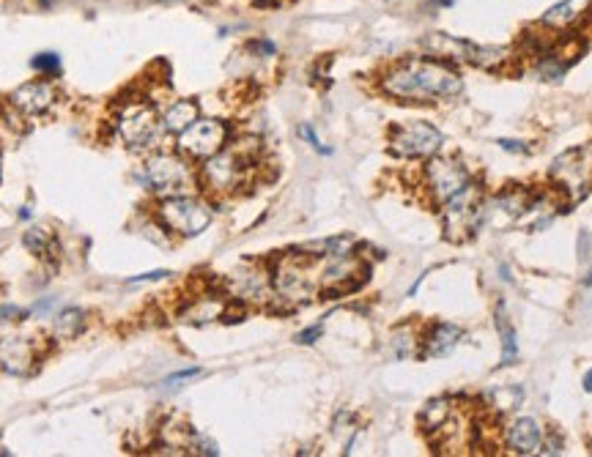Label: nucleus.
Wrapping results in <instances>:
<instances>
[{"label":"nucleus","mask_w":592,"mask_h":457,"mask_svg":"<svg viewBox=\"0 0 592 457\" xmlns=\"http://www.w3.org/2000/svg\"><path fill=\"white\" fill-rule=\"evenodd\" d=\"M116 132L127 148L146 151V148L157 146L165 129H162V118L151 104L127 102V107L116 115Z\"/></svg>","instance_id":"obj_8"},{"label":"nucleus","mask_w":592,"mask_h":457,"mask_svg":"<svg viewBox=\"0 0 592 457\" xmlns=\"http://www.w3.org/2000/svg\"><path fill=\"white\" fill-rule=\"evenodd\" d=\"M280 3H283V0H253V6H258V9H275Z\"/></svg>","instance_id":"obj_36"},{"label":"nucleus","mask_w":592,"mask_h":457,"mask_svg":"<svg viewBox=\"0 0 592 457\" xmlns=\"http://www.w3.org/2000/svg\"><path fill=\"white\" fill-rule=\"evenodd\" d=\"M505 444L516 455H538L543 444V427L532 416H518L505 427Z\"/></svg>","instance_id":"obj_16"},{"label":"nucleus","mask_w":592,"mask_h":457,"mask_svg":"<svg viewBox=\"0 0 592 457\" xmlns=\"http://www.w3.org/2000/svg\"><path fill=\"white\" fill-rule=\"evenodd\" d=\"M203 370L201 367H190V370H181V373L170 375V378H165L162 381V389H168V392H173V389H179V386H184V381H192V378H198Z\"/></svg>","instance_id":"obj_27"},{"label":"nucleus","mask_w":592,"mask_h":457,"mask_svg":"<svg viewBox=\"0 0 592 457\" xmlns=\"http://www.w3.org/2000/svg\"><path fill=\"white\" fill-rule=\"evenodd\" d=\"M464 340V329L455 326V323L436 321L431 323L428 329L420 337V348H417V356L420 359H439V356H447L450 351H455V345Z\"/></svg>","instance_id":"obj_13"},{"label":"nucleus","mask_w":592,"mask_h":457,"mask_svg":"<svg viewBox=\"0 0 592 457\" xmlns=\"http://www.w3.org/2000/svg\"><path fill=\"white\" fill-rule=\"evenodd\" d=\"M381 94L412 104L447 102L464 94V77L455 63L436 55H409L387 66L379 77Z\"/></svg>","instance_id":"obj_1"},{"label":"nucleus","mask_w":592,"mask_h":457,"mask_svg":"<svg viewBox=\"0 0 592 457\" xmlns=\"http://www.w3.org/2000/svg\"><path fill=\"white\" fill-rule=\"evenodd\" d=\"M25 312L17 310V307H0V321H22Z\"/></svg>","instance_id":"obj_35"},{"label":"nucleus","mask_w":592,"mask_h":457,"mask_svg":"<svg viewBox=\"0 0 592 457\" xmlns=\"http://www.w3.org/2000/svg\"><path fill=\"white\" fill-rule=\"evenodd\" d=\"M532 192L518 184H510L497 195L486 198V206H483V230L494 228L502 230L508 225H516L521 219L527 217L529 206H532Z\"/></svg>","instance_id":"obj_12"},{"label":"nucleus","mask_w":592,"mask_h":457,"mask_svg":"<svg viewBox=\"0 0 592 457\" xmlns=\"http://www.w3.org/2000/svg\"><path fill=\"white\" fill-rule=\"evenodd\" d=\"M423 47L428 55L444 58L450 63H464V66H475L483 72L502 74L513 69L518 61V52L513 47H499V44H477L469 39H458L453 33L434 31L423 39Z\"/></svg>","instance_id":"obj_2"},{"label":"nucleus","mask_w":592,"mask_h":457,"mask_svg":"<svg viewBox=\"0 0 592 457\" xmlns=\"http://www.w3.org/2000/svg\"><path fill=\"white\" fill-rule=\"evenodd\" d=\"M201 118V107L195 99H176L165 107L162 113V129L170 135H181L187 126H192Z\"/></svg>","instance_id":"obj_19"},{"label":"nucleus","mask_w":592,"mask_h":457,"mask_svg":"<svg viewBox=\"0 0 592 457\" xmlns=\"http://www.w3.org/2000/svg\"><path fill=\"white\" fill-rule=\"evenodd\" d=\"M417 348H420V337H414L412 326H401L398 332L392 334V354L398 356V359L412 356Z\"/></svg>","instance_id":"obj_24"},{"label":"nucleus","mask_w":592,"mask_h":457,"mask_svg":"<svg viewBox=\"0 0 592 457\" xmlns=\"http://www.w3.org/2000/svg\"><path fill=\"white\" fill-rule=\"evenodd\" d=\"M592 14V0H560V3H554L551 9L543 11V17H540V28H546V31L562 33V31H571L576 28L579 22L587 20Z\"/></svg>","instance_id":"obj_14"},{"label":"nucleus","mask_w":592,"mask_h":457,"mask_svg":"<svg viewBox=\"0 0 592 457\" xmlns=\"http://www.w3.org/2000/svg\"><path fill=\"white\" fill-rule=\"evenodd\" d=\"M25 247L36 252V255H44V252L53 247V236H50L44 228H36L25 236Z\"/></svg>","instance_id":"obj_26"},{"label":"nucleus","mask_w":592,"mask_h":457,"mask_svg":"<svg viewBox=\"0 0 592 457\" xmlns=\"http://www.w3.org/2000/svg\"><path fill=\"white\" fill-rule=\"evenodd\" d=\"M192 181H195V173H192V165L187 162V156L157 151V154H151L143 162V184L151 192L165 195V198L187 192Z\"/></svg>","instance_id":"obj_7"},{"label":"nucleus","mask_w":592,"mask_h":457,"mask_svg":"<svg viewBox=\"0 0 592 457\" xmlns=\"http://www.w3.org/2000/svg\"><path fill=\"white\" fill-rule=\"evenodd\" d=\"M31 66L39 74H44V77H58V74H61V55H55V52H39L31 61Z\"/></svg>","instance_id":"obj_25"},{"label":"nucleus","mask_w":592,"mask_h":457,"mask_svg":"<svg viewBox=\"0 0 592 457\" xmlns=\"http://www.w3.org/2000/svg\"><path fill=\"white\" fill-rule=\"evenodd\" d=\"M55 102V88L47 80H33V83L20 85L11 94V104L25 115H42L44 110H50Z\"/></svg>","instance_id":"obj_17"},{"label":"nucleus","mask_w":592,"mask_h":457,"mask_svg":"<svg viewBox=\"0 0 592 457\" xmlns=\"http://www.w3.org/2000/svg\"><path fill=\"white\" fill-rule=\"evenodd\" d=\"M157 219L168 233L190 239V236H198L212 225L214 208L209 200L190 195V192H181V195H168V198L159 200Z\"/></svg>","instance_id":"obj_4"},{"label":"nucleus","mask_w":592,"mask_h":457,"mask_svg":"<svg viewBox=\"0 0 592 457\" xmlns=\"http://www.w3.org/2000/svg\"><path fill=\"white\" fill-rule=\"evenodd\" d=\"M521 400H524V389L521 386H494L486 395V408H491L494 414H510V411H516L521 406Z\"/></svg>","instance_id":"obj_22"},{"label":"nucleus","mask_w":592,"mask_h":457,"mask_svg":"<svg viewBox=\"0 0 592 457\" xmlns=\"http://www.w3.org/2000/svg\"><path fill=\"white\" fill-rule=\"evenodd\" d=\"M299 137H305L307 146L313 148V151H318V154H321V156L332 154V148H327V146H324V143H321V140H318L316 129H313V126H310V124L299 126Z\"/></svg>","instance_id":"obj_28"},{"label":"nucleus","mask_w":592,"mask_h":457,"mask_svg":"<svg viewBox=\"0 0 592 457\" xmlns=\"http://www.w3.org/2000/svg\"><path fill=\"white\" fill-rule=\"evenodd\" d=\"M450 416H453V403L447 397H436V400H428L420 411V425H423L425 433H436V430L447 427Z\"/></svg>","instance_id":"obj_21"},{"label":"nucleus","mask_w":592,"mask_h":457,"mask_svg":"<svg viewBox=\"0 0 592 457\" xmlns=\"http://www.w3.org/2000/svg\"><path fill=\"white\" fill-rule=\"evenodd\" d=\"M170 271L159 269V271H148V274H140V277H132L129 280V285H140V282H157V280H165Z\"/></svg>","instance_id":"obj_34"},{"label":"nucleus","mask_w":592,"mask_h":457,"mask_svg":"<svg viewBox=\"0 0 592 457\" xmlns=\"http://www.w3.org/2000/svg\"><path fill=\"white\" fill-rule=\"evenodd\" d=\"M592 255V233L590 230H582L579 233V258L587 260Z\"/></svg>","instance_id":"obj_33"},{"label":"nucleus","mask_w":592,"mask_h":457,"mask_svg":"<svg viewBox=\"0 0 592 457\" xmlns=\"http://www.w3.org/2000/svg\"><path fill=\"white\" fill-rule=\"evenodd\" d=\"M442 146L444 135L428 121H406L390 129V151L398 159H431Z\"/></svg>","instance_id":"obj_9"},{"label":"nucleus","mask_w":592,"mask_h":457,"mask_svg":"<svg viewBox=\"0 0 592 457\" xmlns=\"http://www.w3.org/2000/svg\"><path fill=\"white\" fill-rule=\"evenodd\" d=\"M39 3H42L44 9H47V6H50V3H53V0H39Z\"/></svg>","instance_id":"obj_40"},{"label":"nucleus","mask_w":592,"mask_h":457,"mask_svg":"<svg viewBox=\"0 0 592 457\" xmlns=\"http://www.w3.org/2000/svg\"><path fill=\"white\" fill-rule=\"evenodd\" d=\"M549 178L565 200L587 198L592 192V143L562 151L549 167Z\"/></svg>","instance_id":"obj_6"},{"label":"nucleus","mask_w":592,"mask_h":457,"mask_svg":"<svg viewBox=\"0 0 592 457\" xmlns=\"http://www.w3.org/2000/svg\"><path fill=\"white\" fill-rule=\"evenodd\" d=\"M584 285H587V288H592V269H590V274L584 277Z\"/></svg>","instance_id":"obj_39"},{"label":"nucleus","mask_w":592,"mask_h":457,"mask_svg":"<svg viewBox=\"0 0 592 457\" xmlns=\"http://www.w3.org/2000/svg\"><path fill=\"white\" fill-rule=\"evenodd\" d=\"M33 345L25 337H14L0 345V367L11 375L31 373Z\"/></svg>","instance_id":"obj_18"},{"label":"nucleus","mask_w":592,"mask_h":457,"mask_svg":"<svg viewBox=\"0 0 592 457\" xmlns=\"http://www.w3.org/2000/svg\"><path fill=\"white\" fill-rule=\"evenodd\" d=\"M83 326H85L83 310H74V307H69V310H64L61 315H55L53 332L58 340H74L77 334L83 332Z\"/></svg>","instance_id":"obj_23"},{"label":"nucleus","mask_w":592,"mask_h":457,"mask_svg":"<svg viewBox=\"0 0 592 457\" xmlns=\"http://www.w3.org/2000/svg\"><path fill=\"white\" fill-rule=\"evenodd\" d=\"M231 293L239 302H264L275 296L272 274L264 269H239L231 274Z\"/></svg>","instance_id":"obj_15"},{"label":"nucleus","mask_w":592,"mask_h":457,"mask_svg":"<svg viewBox=\"0 0 592 457\" xmlns=\"http://www.w3.org/2000/svg\"><path fill=\"white\" fill-rule=\"evenodd\" d=\"M584 389H587V392H592V370L584 375Z\"/></svg>","instance_id":"obj_38"},{"label":"nucleus","mask_w":592,"mask_h":457,"mask_svg":"<svg viewBox=\"0 0 592 457\" xmlns=\"http://www.w3.org/2000/svg\"><path fill=\"white\" fill-rule=\"evenodd\" d=\"M228 135L231 129L225 121H217V118H198L195 124L187 126L179 135V154L187 156V159H195V162H203L209 156L220 154L222 148L228 146Z\"/></svg>","instance_id":"obj_11"},{"label":"nucleus","mask_w":592,"mask_h":457,"mask_svg":"<svg viewBox=\"0 0 592 457\" xmlns=\"http://www.w3.org/2000/svg\"><path fill=\"white\" fill-rule=\"evenodd\" d=\"M469 181H472V176H469L466 165L461 159H453V156H431L423 170V184L436 206H442L453 195H458Z\"/></svg>","instance_id":"obj_10"},{"label":"nucleus","mask_w":592,"mask_h":457,"mask_svg":"<svg viewBox=\"0 0 592 457\" xmlns=\"http://www.w3.org/2000/svg\"><path fill=\"white\" fill-rule=\"evenodd\" d=\"M455 0H428V6H436V9H450Z\"/></svg>","instance_id":"obj_37"},{"label":"nucleus","mask_w":592,"mask_h":457,"mask_svg":"<svg viewBox=\"0 0 592 457\" xmlns=\"http://www.w3.org/2000/svg\"><path fill=\"white\" fill-rule=\"evenodd\" d=\"M247 52H255V58H272L277 55V47L269 39H253V42H247Z\"/></svg>","instance_id":"obj_29"},{"label":"nucleus","mask_w":592,"mask_h":457,"mask_svg":"<svg viewBox=\"0 0 592 457\" xmlns=\"http://www.w3.org/2000/svg\"><path fill=\"white\" fill-rule=\"evenodd\" d=\"M324 334V326L321 323H316V326H310V329H305V332L296 334V343L299 345H313L318 343V337Z\"/></svg>","instance_id":"obj_30"},{"label":"nucleus","mask_w":592,"mask_h":457,"mask_svg":"<svg viewBox=\"0 0 592 457\" xmlns=\"http://www.w3.org/2000/svg\"><path fill=\"white\" fill-rule=\"evenodd\" d=\"M494 323H497V332H499V337H502V367H508V364L516 362L518 340H516V329H513L508 312H505V302L497 304Z\"/></svg>","instance_id":"obj_20"},{"label":"nucleus","mask_w":592,"mask_h":457,"mask_svg":"<svg viewBox=\"0 0 592 457\" xmlns=\"http://www.w3.org/2000/svg\"><path fill=\"white\" fill-rule=\"evenodd\" d=\"M502 151H510V154H529L532 148L529 143H521V140H497Z\"/></svg>","instance_id":"obj_32"},{"label":"nucleus","mask_w":592,"mask_h":457,"mask_svg":"<svg viewBox=\"0 0 592 457\" xmlns=\"http://www.w3.org/2000/svg\"><path fill=\"white\" fill-rule=\"evenodd\" d=\"M253 162L255 156L247 154L242 146H225L220 154L203 159L198 178H201L206 189H212L217 195H228V192H236L239 187H244V181H247L250 170H253Z\"/></svg>","instance_id":"obj_5"},{"label":"nucleus","mask_w":592,"mask_h":457,"mask_svg":"<svg viewBox=\"0 0 592 457\" xmlns=\"http://www.w3.org/2000/svg\"><path fill=\"white\" fill-rule=\"evenodd\" d=\"M486 189L477 181H469L458 195L442 203V233L453 244L475 239L483 230V206H486Z\"/></svg>","instance_id":"obj_3"},{"label":"nucleus","mask_w":592,"mask_h":457,"mask_svg":"<svg viewBox=\"0 0 592 457\" xmlns=\"http://www.w3.org/2000/svg\"><path fill=\"white\" fill-rule=\"evenodd\" d=\"M540 452H543V455H560V452H562V438L557 436V433H551L549 438L543 436Z\"/></svg>","instance_id":"obj_31"}]
</instances>
